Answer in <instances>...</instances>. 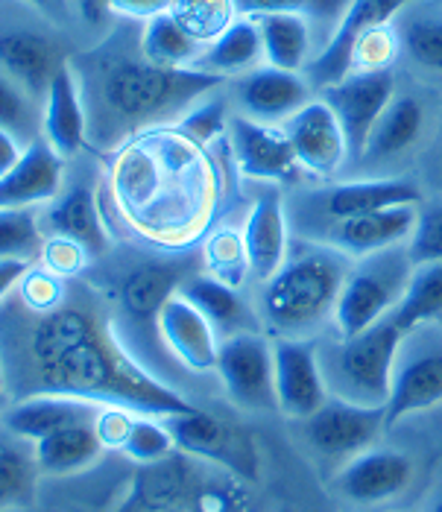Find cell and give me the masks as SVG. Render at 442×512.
Listing matches in <instances>:
<instances>
[{"label": "cell", "instance_id": "cell-1", "mask_svg": "<svg viewBox=\"0 0 442 512\" xmlns=\"http://www.w3.org/2000/svg\"><path fill=\"white\" fill-rule=\"evenodd\" d=\"M30 357L39 375V393L121 404L161 419L197 410L132 355L115 328L100 325L97 316L82 308L62 305L41 316L30 334Z\"/></svg>", "mask_w": 442, "mask_h": 512}, {"label": "cell", "instance_id": "cell-2", "mask_svg": "<svg viewBox=\"0 0 442 512\" xmlns=\"http://www.w3.org/2000/svg\"><path fill=\"white\" fill-rule=\"evenodd\" d=\"M223 82V77L205 74L200 68L170 71L150 65L141 50L135 56L118 44H103L91 56V91L85 97L88 123H94L106 138L141 135L164 120L182 118Z\"/></svg>", "mask_w": 442, "mask_h": 512}, {"label": "cell", "instance_id": "cell-3", "mask_svg": "<svg viewBox=\"0 0 442 512\" xmlns=\"http://www.w3.org/2000/svg\"><path fill=\"white\" fill-rule=\"evenodd\" d=\"M352 258L325 240L290 246L284 264L264 281L258 314L279 340H311L334 319Z\"/></svg>", "mask_w": 442, "mask_h": 512}, {"label": "cell", "instance_id": "cell-4", "mask_svg": "<svg viewBox=\"0 0 442 512\" xmlns=\"http://www.w3.org/2000/svg\"><path fill=\"white\" fill-rule=\"evenodd\" d=\"M402 328L393 314L355 337H340L320 349L322 375L328 395L363 404L384 407L393 390V372L402 355Z\"/></svg>", "mask_w": 442, "mask_h": 512}, {"label": "cell", "instance_id": "cell-5", "mask_svg": "<svg viewBox=\"0 0 442 512\" xmlns=\"http://www.w3.org/2000/svg\"><path fill=\"white\" fill-rule=\"evenodd\" d=\"M410 273L413 261L407 255V243L352 261V270L334 311L337 334L355 337L393 314L407 290Z\"/></svg>", "mask_w": 442, "mask_h": 512}, {"label": "cell", "instance_id": "cell-6", "mask_svg": "<svg viewBox=\"0 0 442 512\" xmlns=\"http://www.w3.org/2000/svg\"><path fill=\"white\" fill-rule=\"evenodd\" d=\"M188 261L185 258H161L144 261L132 267L123 276L118 287V314L129 334L138 337L141 346L153 349L161 343L159 314L170 296L179 293V287L191 276H185Z\"/></svg>", "mask_w": 442, "mask_h": 512}, {"label": "cell", "instance_id": "cell-7", "mask_svg": "<svg viewBox=\"0 0 442 512\" xmlns=\"http://www.w3.org/2000/svg\"><path fill=\"white\" fill-rule=\"evenodd\" d=\"M226 395L243 410H279L273 346L258 331H241L220 340L217 369Z\"/></svg>", "mask_w": 442, "mask_h": 512}, {"label": "cell", "instance_id": "cell-8", "mask_svg": "<svg viewBox=\"0 0 442 512\" xmlns=\"http://www.w3.org/2000/svg\"><path fill=\"white\" fill-rule=\"evenodd\" d=\"M393 97H396V79L390 74V68L387 71H352L349 77L322 88V100L334 109V115L346 132L352 161H361L369 132L384 115V109L393 103Z\"/></svg>", "mask_w": 442, "mask_h": 512}, {"label": "cell", "instance_id": "cell-9", "mask_svg": "<svg viewBox=\"0 0 442 512\" xmlns=\"http://www.w3.org/2000/svg\"><path fill=\"white\" fill-rule=\"evenodd\" d=\"M302 422L311 448L322 457H334V460L358 457L387 431L384 407H363L334 395H328L320 410Z\"/></svg>", "mask_w": 442, "mask_h": 512}, {"label": "cell", "instance_id": "cell-10", "mask_svg": "<svg viewBox=\"0 0 442 512\" xmlns=\"http://www.w3.org/2000/svg\"><path fill=\"white\" fill-rule=\"evenodd\" d=\"M410 0H349L346 12L340 15L334 33L320 53L305 65V77L317 88H328L352 74V59L358 41L375 27L390 24L402 15Z\"/></svg>", "mask_w": 442, "mask_h": 512}, {"label": "cell", "instance_id": "cell-11", "mask_svg": "<svg viewBox=\"0 0 442 512\" xmlns=\"http://www.w3.org/2000/svg\"><path fill=\"white\" fill-rule=\"evenodd\" d=\"M229 147L235 156V167L249 182L267 185H293L302 176L296 153L287 141L282 126L235 115L229 120Z\"/></svg>", "mask_w": 442, "mask_h": 512}, {"label": "cell", "instance_id": "cell-12", "mask_svg": "<svg viewBox=\"0 0 442 512\" xmlns=\"http://www.w3.org/2000/svg\"><path fill=\"white\" fill-rule=\"evenodd\" d=\"M282 129L296 153L299 167L311 176L331 179L346 161H352L346 132L325 100L305 103L293 118L284 120Z\"/></svg>", "mask_w": 442, "mask_h": 512}, {"label": "cell", "instance_id": "cell-13", "mask_svg": "<svg viewBox=\"0 0 442 512\" xmlns=\"http://www.w3.org/2000/svg\"><path fill=\"white\" fill-rule=\"evenodd\" d=\"M305 202L314 220H325L328 226H334L340 220H352L396 205H419L422 191L407 179H352L314 191L305 197Z\"/></svg>", "mask_w": 442, "mask_h": 512}, {"label": "cell", "instance_id": "cell-14", "mask_svg": "<svg viewBox=\"0 0 442 512\" xmlns=\"http://www.w3.org/2000/svg\"><path fill=\"white\" fill-rule=\"evenodd\" d=\"M276 360V401L290 419H308L328 401L322 375L320 346L311 340H279L273 346Z\"/></svg>", "mask_w": 442, "mask_h": 512}, {"label": "cell", "instance_id": "cell-15", "mask_svg": "<svg viewBox=\"0 0 442 512\" xmlns=\"http://www.w3.org/2000/svg\"><path fill=\"white\" fill-rule=\"evenodd\" d=\"M164 425L170 428L179 451L202 457L208 463H220V466L241 474L255 472V454H252L246 436L232 431V425L220 422L217 416L202 413L200 407L191 413L164 416Z\"/></svg>", "mask_w": 442, "mask_h": 512}, {"label": "cell", "instance_id": "cell-16", "mask_svg": "<svg viewBox=\"0 0 442 512\" xmlns=\"http://www.w3.org/2000/svg\"><path fill=\"white\" fill-rule=\"evenodd\" d=\"M413 480V463L402 451L366 448L334 477V489L352 504H384L399 498Z\"/></svg>", "mask_w": 442, "mask_h": 512}, {"label": "cell", "instance_id": "cell-17", "mask_svg": "<svg viewBox=\"0 0 442 512\" xmlns=\"http://www.w3.org/2000/svg\"><path fill=\"white\" fill-rule=\"evenodd\" d=\"M41 138L62 158H74L88 144V106L80 71L65 62L41 103Z\"/></svg>", "mask_w": 442, "mask_h": 512}, {"label": "cell", "instance_id": "cell-18", "mask_svg": "<svg viewBox=\"0 0 442 512\" xmlns=\"http://www.w3.org/2000/svg\"><path fill=\"white\" fill-rule=\"evenodd\" d=\"M238 103L246 118L279 126L311 103V82L299 71H284L276 65L252 68L238 79Z\"/></svg>", "mask_w": 442, "mask_h": 512}, {"label": "cell", "instance_id": "cell-19", "mask_svg": "<svg viewBox=\"0 0 442 512\" xmlns=\"http://www.w3.org/2000/svg\"><path fill=\"white\" fill-rule=\"evenodd\" d=\"M416 217H419L416 205H396V208L372 211V214L352 217V220H340V223L328 226V232L320 240L331 243L352 261H358L372 252H384V249L407 243L416 229Z\"/></svg>", "mask_w": 442, "mask_h": 512}, {"label": "cell", "instance_id": "cell-20", "mask_svg": "<svg viewBox=\"0 0 442 512\" xmlns=\"http://www.w3.org/2000/svg\"><path fill=\"white\" fill-rule=\"evenodd\" d=\"M159 337L167 352L191 372H214L220 340L214 325L182 296H170L159 314Z\"/></svg>", "mask_w": 442, "mask_h": 512}, {"label": "cell", "instance_id": "cell-21", "mask_svg": "<svg viewBox=\"0 0 442 512\" xmlns=\"http://www.w3.org/2000/svg\"><path fill=\"white\" fill-rule=\"evenodd\" d=\"M442 404V346H422L413 355H399L393 390L384 404L387 431L413 413Z\"/></svg>", "mask_w": 442, "mask_h": 512}, {"label": "cell", "instance_id": "cell-22", "mask_svg": "<svg viewBox=\"0 0 442 512\" xmlns=\"http://www.w3.org/2000/svg\"><path fill=\"white\" fill-rule=\"evenodd\" d=\"M62 173L65 158L44 138H33L18 164L0 176V208H36L53 202L62 191Z\"/></svg>", "mask_w": 442, "mask_h": 512}, {"label": "cell", "instance_id": "cell-23", "mask_svg": "<svg viewBox=\"0 0 442 512\" xmlns=\"http://www.w3.org/2000/svg\"><path fill=\"white\" fill-rule=\"evenodd\" d=\"M65 65L59 44L36 30L0 33V68L15 79L33 100L47 97V88Z\"/></svg>", "mask_w": 442, "mask_h": 512}, {"label": "cell", "instance_id": "cell-24", "mask_svg": "<svg viewBox=\"0 0 442 512\" xmlns=\"http://www.w3.org/2000/svg\"><path fill=\"white\" fill-rule=\"evenodd\" d=\"M103 404L74 398V395L62 393H33L24 401H18L6 416H3V428L6 434L18 436L24 442H39L44 436L56 434L68 425H80V422H94L97 410Z\"/></svg>", "mask_w": 442, "mask_h": 512}, {"label": "cell", "instance_id": "cell-25", "mask_svg": "<svg viewBox=\"0 0 442 512\" xmlns=\"http://www.w3.org/2000/svg\"><path fill=\"white\" fill-rule=\"evenodd\" d=\"M241 235L246 258H249V276L264 284L282 267L287 252H290L287 214H284L282 199L276 194L255 197L246 220H243Z\"/></svg>", "mask_w": 442, "mask_h": 512}, {"label": "cell", "instance_id": "cell-26", "mask_svg": "<svg viewBox=\"0 0 442 512\" xmlns=\"http://www.w3.org/2000/svg\"><path fill=\"white\" fill-rule=\"evenodd\" d=\"M47 223H50L53 235L80 243L88 255H103L109 249V232L100 217L97 199L82 185L53 199V205L47 211Z\"/></svg>", "mask_w": 442, "mask_h": 512}, {"label": "cell", "instance_id": "cell-27", "mask_svg": "<svg viewBox=\"0 0 442 512\" xmlns=\"http://www.w3.org/2000/svg\"><path fill=\"white\" fill-rule=\"evenodd\" d=\"M264 59V41L255 18L238 15L217 39L211 41L197 62V68L214 77H243Z\"/></svg>", "mask_w": 442, "mask_h": 512}, {"label": "cell", "instance_id": "cell-28", "mask_svg": "<svg viewBox=\"0 0 442 512\" xmlns=\"http://www.w3.org/2000/svg\"><path fill=\"white\" fill-rule=\"evenodd\" d=\"M103 451L106 448H103L100 436L94 431V422L68 425V428H62L56 434L33 442L39 472L53 474V477L77 474L82 469H88V466H94Z\"/></svg>", "mask_w": 442, "mask_h": 512}, {"label": "cell", "instance_id": "cell-29", "mask_svg": "<svg viewBox=\"0 0 442 512\" xmlns=\"http://www.w3.org/2000/svg\"><path fill=\"white\" fill-rule=\"evenodd\" d=\"M179 293L214 325L217 334L223 331L226 337H232V334H241V331H255L252 316H249L243 299L238 296V287L208 276V273H194L179 287Z\"/></svg>", "mask_w": 442, "mask_h": 512}, {"label": "cell", "instance_id": "cell-30", "mask_svg": "<svg viewBox=\"0 0 442 512\" xmlns=\"http://www.w3.org/2000/svg\"><path fill=\"white\" fill-rule=\"evenodd\" d=\"M208 44L197 41L170 12H161L156 18L144 21L138 50L150 65L170 68V71H185L197 68Z\"/></svg>", "mask_w": 442, "mask_h": 512}, {"label": "cell", "instance_id": "cell-31", "mask_svg": "<svg viewBox=\"0 0 442 512\" xmlns=\"http://www.w3.org/2000/svg\"><path fill=\"white\" fill-rule=\"evenodd\" d=\"M425 126V109L416 97H393V103L384 109V115L369 132V141L363 147L361 161H384L413 147Z\"/></svg>", "mask_w": 442, "mask_h": 512}, {"label": "cell", "instance_id": "cell-32", "mask_svg": "<svg viewBox=\"0 0 442 512\" xmlns=\"http://www.w3.org/2000/svg\"><path fill=\"white\" fill-rule=\"evenodd\" d=\"M261 41H264V59L267 65H276L284 71H302L311 59V27L302 15H261L255 18Z\"/></svg>", "mask_w": 442, "mask_h": 512}, {"label": "cell", "instance_id": "cell-33", "mask_svg": "<svg viewBox=\"0 0 442 512\" xmlns=\"http://www.w3.org/2000/svg\"><path fill=\"white\" fill-rule=\"evenodd\" d=\"M442 316V261H428V264H416L407 290H404L399 308L393 311L396 325L404 334L419 331L422 325L434 322Z\"/></svg>", "mask_w": 442, "mask_h": 512}, {"label": "cell", "instance_id": "cell-34", "mask_svg": "<svg viewBox=\"0 0 442 512\" xmlns=\"http://www.w3.org/2000/svg\"><path fill=\"white\" fill-rule=\"evenodd\" d=\"M404 53L425 71L442 74V12H413L402 15L396 27Z\"/></svg>", "mask_w": 442, "mask_h": 512}, {"label": "cell", "instance_id": "cell-35", "mask_svg": "<svg viewBox=\"0 0 442 512\" xmlns=\"http://www.w3.org/2000/svg\"><path fill=\"white\" fill-rule=\"evenodd\" d=\"M167 12L202 44H211L238 18L235 0H173Z\"/></svg>", "mask_w": 442, "mask_h": 512}, {"label": "cell", "instance_id": "cell-36", "mask_svg": "<svg viewBox=\"0 0 442 512\" xmlns=\"http://www.w3.org/2000/svg\"><path fill=\"white\" fill-rule=\"evenodd\" d=\"M36 469H39L36 454L24 451L18 445V436L0 439V510L21 504L33 495Z\"/></svg>", "mask_w": 442, "mask_h": 512}, {"label": "cell", "instance_id": "cell-37", "mask_svg": "<svg viewBox=\"0 0 442 512\" xmlns=\"http://www.w3.org/2000/svg\"><path fill=\"white\" fill-rule=\"evenodd\" d=\"M202 264L208 276L220 278L232 287H241L243 278L249 276V258H246L241 232L217 229L214 235H208L205 249H202Z\"/></svg>", "mask_w": 442, "mask_h": 512}, {"label": "cell", "instance_id": "cell-38", "mask_svg": "<svg viewBox=\"0 0 442 512\" xmlns=\"http://www.w3.org/2000/svg\"><path fill=\"white\" fill-rule=\"evenodd\" d=\"M173 448H176V442H173L170 428L164 425V419L161 416L138 413L121 451L129 460L150 466V463H161L164 457H170Z\"/></svg>", "mask_w": 442, "mask_h": 512}, {"label": "cell", "instance_id": "cell-39", "mask_svg": "<svg viewBox=\"0 0 442 512\" xmlns=\"http://www.w3.org/2000/svg\"><path fill=\"white\" fill-rule=\"evenodd\" d=\"M44 240L33 208H0V258H27L41 252Z\"/></svg>", "mask_w": 442, "mask_h": 512}, {"label": "cell", "instance_id": "cell-40", "mask_svg": "<svg viewBox=\"0 0 442 512\" xmlns=\"http://www.w3.org/2000/svg\"><path fill=\"white\" fill-rule=\"evenodd\" d=\"M229 112H226V103H223V97H214V91L211 94H205L202 100H197L182 118H179V132L188 138V141H194L197 147H208V144H214L217 138H223L226 132H229Z\"/></svg>", "mask_w": 442, "mask_h": 512}, {"label": "cell", "instance_id": "cell-41", "mask_svg": "<svg viewBox=\"0 0 442 512\" xmlns=\"http://www.w3.org/2000/svg\"><path fill=\"white\" fill-rule=\"evenodd\" d=\"M349 0H235V9L243 18H261V15H302L314 21L340 18L346 12Z\"/></svg>", "mask_w": 442, "mask_h": 512}, {"label": "cell", "instance_id": "cell-42", "mask_svg": "<svg viewBox=\"0 0 442 512\" xmlns=\"http://www.w3.org/2000/svg\"><path fill=\"white\" fill-rule=\"evenodd\" d=\"M0 126L12 135H33L36 100L0 68Z\"/></svg>", "mask_w": 442, "mask_h": 512}, {"label": "cell", "instance_id": "cell-43", "mask_svg": "<svg viewBox=\"0 0 442 512\" xmlns=\"http://www.w3.org/2000/svg\"><path fill=\"white\" fill-rule=\"evenodd\" d=\"M407 255L416 264L442 261V199L425 205L416 217V229L407 240Z\"/></svg>", "mask_w": 442, "mask_h": 512}, {"label": "cell", "instance_id": "cell-44", "mask_svg": "<svg viewBox=\"0 0 442 512\" xmlns=\"http://www.w3.org/2000/svg\"><path fill=\"white\" fill-rule=\"evenodd\" d=\"M21 302L33 311V314H53L56 308H62L65 302V281L50 273L47 267L41 270H27V276L21 278Z\"/></svg>", "mask_w": 442, "mask_h": 512}, {"label": "cell", "instance_id": "cell-45", "mask_svg": "<svg viewBox=\"0 0 442 512\" xmlns=\"http://www.w3.org/2000/svg\"><path fill=\"white\" fill-rule=\"evenodd\" d=\"M399 50V36L390 24L375 27L372 33H366L358 47H355V59H352V71H387V65L393 62Z\"/></svg>", "mask_w": 442, "mask_h": 512}, {"label": "cell", "instance_id": "cell-46", "mask_svg": "<svg viewBox=\"0 0 442 512\" xmlns=\"http://www.w3.org/2000/svg\"><path fill=\"white\" fill-rule=\"evenodd\" d=\"M91 255L82 249L80 243L68 240V237L50 235L41 246V267H47L50 273H56L59 278H71L85 270V261Z\"/></svg>", "mask_w": 442, "mask_h": 512}, {"label": "cell", "instance_id": "cell-47", "mask_svg": "<svg viewBox=\"0 0 442 512\" xmlns=\"http://www.w3.org/2000/svg\"><path fill=\"white\" fill-rule=\"evenodd\" d=\"M135 410L121 407V404H103L94 416V431L100 436L103 448H118L121 451L126 436L132 431V422H135Z\"/></svg>", "mask_w": 442, "mask_h": 512}, {"label": "cell", "instance_id": "cell-48", "mask_svg": "<svg viewBox=\"0 0 442 512\" xmlns=\"http://www.w3.org/2000/svg\"><path fill=\"white\" fill-rule=\"evenodd\" d=\"M173 0H109V12L126 21H150L170 9Z\"/></svg>", "mask_w": 442, "mask_h": 512}, {"label": "cell", "instance_id": "cell-49", "mask_svg": "<svg viewBox=\"0 0 442 512\" xmlns=\"http://www.w3.org/2000/svg\"><path fill=\"white\" fill-rule=\"evenodd\" d=\"M27 270H30L27 258H0V302L21 284Z\"/></svg>", "mask_w": 442, "mask_h": 512}, {"label": "cell", "instance_id": "cell-50", "mask_svg": "<svg viewBox=\"0 0 442 512\" xmlns=\"http://www.w3.org/2000/svg\"><path fill=\"white\" fill-rule=\"evenodd\" d=\"M21 156H24V147L18 144V135H12L9 129L0 126V176L9 173Z\"/></svg>", "mask_w": 442, "mask_h": 512}, {"label": "cell", "instance_id": "cell-51", "mask_svg": "<svg viewBox=\"0 0 442 512\" xmlns=\"http://www.w3.org/2000/svg\"><path fill=\"white\" fill-rule=\"evenodd\" d=\"M77 12L85 24H103L112 12H109V0H74Z\"/></svg>", "mask_w": 442, "mask_h": 512}, {"label": "cell", "instance_id": "cell-52", "mask_svg": "<svg viewBox=\"0 0 442 512\" xmlns=\"http://www.w3.org/2000/svg\"><path fill=\"white\" fill-rule=\"evenodd\" d=\"M428 512H442V495L437 498V501H434V504H431V510Z\"/></svg>", "mask_w": 442, "mask_h": 512}, {"label": "cell", "instance_id": "cell-53", "mask_svg": "<svg viewBox=\"0 0 442 512\" xmlns=\"http://www.w3.org/2000/svg\"><path fill=\"white\" fill-rule=\"evenodd\" d=\"M33 3H39V6H47V3H50V0H33Z\"/></svg>", "mask_w": 442, "mask_h": 512}, {"label": "cell", "instance_id": "cell-54", "mask_svg": "<svg viewBox=\"0 0 442 512\" xmlns=\"http://www.w3.org/2000/svg\"><path fill=\"white\" fill-rule=\"evenodd\" d=\"M0 512H12V510H0Z\"/></svg>", "mask_w": 442, "mask_h": 512}]
</instances>
